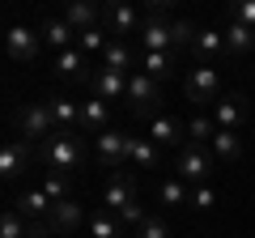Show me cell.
Wrapping results in <instances>:
<instances>
[{
    "label": "cell",
    "instance_id": "6da1fadb",
    "mask_svg": "<svg viewBox=\"0 0 255 238\" xmlns=\"http://www.w3.org/2000/svg\"><path fill=\"white\" fill-rule=\"evenodd\" d=\"M102 209H107L111 217H119L124 226H132V230H136L140 221L149 217V213H145V204H140L136 179H132V174H124V170L107 174V187H102Z\"/></svg>",
    "mask_w": 255,
    "mask_h": 238
},
{
    "label": "cell",
    "instance_id": "9c48e42d",
    "mask_svg": "<svg viewBox=\"0 0 255 238\" xmlns=\"http://www.w3.org/2000/svg\"><path fill=\"white\" fill-rule=\"evenodd\" d=\"M247 119H251V107H247V94H221L217 102H213V123H217L221 132H243Z\"/></svg>",
    "mask_w": 255,
    "mask_h": 238
},
{
    "label": "cell",
    "instance_id": "7402d4cb",
    "mask_svg": "<svg viewBox=\"0 0 255 238\" xmlns=\"http://www.w3.org/2000/svg\"><path fill=\"white\" fill-rule=\"evenodd\" d=\"M38 34H43V47H51L55 55L68 51V47H77V30L68 26L64 17H47L43 26H38Z\"/></svg>",
    "mask_w": 255,
    "mask_h": 238
},
{
    "label": "cell",
    "instance_id": "8992f818",
    "mask_svg": "<svg viewBox=\"0 0 255 238\" xmlns=\"http://www.w3.org/2000/svg\"><path fill=\"white\" fill-rule=\"evenodd\" d=\"M34 162H38V149L26 145V140L13 136V140H4V145H0V179H4V183H17V179H21Z\"/></svg>",
    "mask_w": 255,
    "mask_h": 238
},
{
    "label": "cell",
    "instance_id": "83f0119b",
    "mask_svg": "<svg viewBox=\"0 0 255 238\" xmlns=\"http://www.w3.org/2000/svg\"><path fill=\"white\" fill-rule=\"evenodd\" d=\"M226 51L230 55H255V38H251V26L230 17V30H226Z\"/></svg>",
    "mask_w": 255,
    "mask_h": 238
},
{
    "label": "cell",
    "instance_id": "5bb4252c",
    "mask_svg": "<svg viewBox=\"0 0 255 238\" xmlns=\"http://www.w3.org/2000/svg\"><path fill=\"white\" fill-rule=\"evenodd\" d=\"M149 140H153L157 149H183V140H187V128H183L174 115H153L149 119Z\"/></svg>",
    "mask_w": 255,
    "mask_h": 238
},
{
    "label": "cell",
    "instance_id": "4dcf8cb0",
    "mask_svg": "<svg viewBox=\"0 0 255 238\" xmlns=\"http://www.w3.org/2000/svg\"><path fill=\"white\" fill-rule=\"evenodd\" d=\"M47 192V200L60 204V200H73V179L68 174H43V183H38Z\"/></svg>",
    "mask_w": 255,
    "mask_h": 238
},
{
    "label": "cell",
    "instance_id": "30bf717a",
    "mask_svg": "<svg viewBox=\"0 0 255 238\" xmlns=\"http://www.w3.org/2000/svg\"><path fill=\"white\" fill-rule=\"evenodd\" d=\"M128 132H119V128H111V132H102V136H94V162L102 166V170H111L115 174L119 166L128 162Z\"/></svg>",
    "mask_w": 255,
    "mask_h": 238
},
{
    "label": "cell",
    "instance_id": "7c38bea8",
    "mask_svg": "<svg viewBox=\"0 0 255 238\" xmlns=\"http://www.w3.org/2000/svg\"><path fill=\"white\" fill-rule=\"evenodd\" d=\"M81 221H90V217H85V209H81L77 196H73V200L51 204V213H47V230H51V234H77Z\"/></svg>",
    "mask_w": 255,
    "mask_h": 238
},
{
    "label": "cell",
    "instance_id": "9a60e30c",
    "mask_svg": "<svg viewBox=\"0 0 255 238\" xmlns=\"http://www.w3.org/2000/svg\"><path fill=\"white\" fill-rule=\"evenodd\" d=\"M136 64V43H128V38H111L107 51L98 55V68H107V73H119V77H132L128 68Z\"/></svg>",
    "mask_w": 255,
    "mask_h": 238
},
{
    "label": "cell",
    "instance_id": "e575fe53",
    "mask_svg": "<svg viewBox=\"0 0 255 238\" xmlns=\"http://www.w3.org/2000/svg\"><path fill=\"white\" fill-rule=\"evenodd\" d=\"M170 34H174V55H179L183 47H187V51H191V43H196V34H200V30L191 26V21H183V17H174V26H170Z\"/></svg>",
    "mask_w": 255,
    "mask_h": 238
},
{
    "label": "cell",
    "instance_id": "f546056e",
    "mask_svg": "<svg viewBox=\"0 0 255 238\" xmlns=\"http://www.w3.org/2000/svg\"><path fill=\"white\" fill-rule=\"evenodd\" d=\"M90 238H124V221L119 217H111L107 209H98V213H90Z\"/></svg>",
    "mask_w": 255,
    "mask_h": 238
},
{
    "label": "cell",
    "instance_id": "ba28073f",
    "mask_svg": "<svg viewBox=\"0 0 255 238\" xmlns=\"http://www.w3.org/2000/svg\"><path fill=\"white\" fill-rule=\"evenodd\" d=\"M38 51H43V34L34 26H9L4 30V55L13 64H34Z\"/></svg>",
    "mask_w": 255,
    "mask_h": 238
},
{
    "label": "cell",
    "instance_id": "ac0fdd59",
    "mask_svg": "<svg viewBox=\"0 0 255 238\" xmlns=\"http://www.w3.org/2000/svg\"><path fill=\"white\" fill-rule=\"evenodd\" d=\"M170 26H174V21H145V26H140V34L132 38V43H136V51H174Z\"/></svg>",
    "mask_w": 255,
    "mask_h": 238
},
{
    "label": "cell",
    "instance_id": "7a4b0ae2",
    "mask_svg": "<svg viewBox=\"0 0 255 238\" xmlns=\"http://www.w3.org/2000/svg\"><path fill=\"white\" fill-rule=\"evenodd\" d=\"M85 157H90V149L81 145V136H68V132H55L38 149V162L47 166V174H68V179L85 166Z\"/></svg>",
    "mask_w": 255,
    "mask_h": 238
},
{
    "label": "cell",
    "instance_id": "836d02e7",
    "mask_svg": "<svg viewBox=\"0 0 255 238\" xmlns=\"http://www.w3.org/2000/svg\"><path fill=\"white\" fill-rule=\"evenodd\" d=\"M187 204H191L196 213H209V209H217V192H213V183H200V187H191Z\"/></svg>",
    "mask_w": 255,
    "mask_h": 238
},
{
    "label": "cell",
    "instance_id": "d6986e66",
    "mask_svg": "<svg viewBox=\"0 0 255 238\" xmlns=\"http://www.w3.org/2000/svg\"><path fill=\"white\" fill-rule=\"evenodd\" d=\"M55 77L60 81H90V55L81 51V47H68V51L55 55Z\"/></svg>",
    "mask_w": 255,
    "mask_h": 238
},
{
    "label": "cell",
    "instance_id": "d590c367",
    "mask_svg": "<svg viewBox=\"0 0 255 238\" xmlns=\"http://www.w3.org/2000/svg\"><path fill=\"white\" fill-rule=\"evenodd\" d=\"M132 238H170V226H166L162 217H153V213H149V217L132 230Z\"/></svg>",
    "mask_w": 255,
    "mask_h": 238
},
{
    "label": "cell",
    "instance_id": "d4e9b609",
    "mask_svg": "<svg viewBox=\"0 0 255 238\" xmlns=\"http://www.w3.org/2000/svg\"><path fill=\"white\" fill-rule=\"evenodd\" d=\"M128 162L140 166V170H153V166L162 162V149H157L149 136H132L128 140Z\"/></svg>",
    "mask_w": 255,
    "mask_h": 238
},
{
    "label": "cell",
    "instance_id": "52a82bcc",
    "mask_svg": "<svg viewBox=\"0 0 255 238\" xmlns=\"http://www.w3.org/2000/svg\"><path fill=\"white\" fill-rule=\"evenodd\" d=\"M183 94H187L196 107H213V102L221 98V77H217V68H204V64L187 68V77H183Z\"/></svg>",
    "mask_w": 255,
    "mask_h": 238
},
{
    "label": "cell",
    "instance_id": "3957f363",
    "mask_svg": "<svg viewBox=\"0 0 255 238\" xmlns=\"http://www.w3.org/2000/svg\"><path fill=\"white\" fill-rule=\"evenodd\" d=\"M13 132H17V140L43 149L47 140L55 136V123H51V111H47V98H43V102H26V107L13 111Z\"/></svg>",
    "mask_w": 255,
    "mask_h": 238
},
{
    "label": "cell",
    "instance_id": "8fae6325",
    "mask_svg": "<svg viewBox=\"0 0 255 238\" xmlns=\"http://www.w3.org/2000/svg\"><path fill=\"white\" fill-rule=\"evenodd\" d=\"M102 26H107L115 38H128V43H132V38L140 34V26H145V17H140L132 4L115 0V4H107V9H102Z\"/></svg>",
    "mask_w": 255,
    "mask_h": 238
},
{
    "label": "cell",
    "instance_id": "44dd1931",
    "mask_svg": "<svg viewBox=\"0 0 255 238\" xmlns=\"http://www.w3.org/2000/svg\"><path fill=\"white\" fill-rule=\"evenodd\" d=\"M68 26L77 30V34H85V30H94V26H102V9L98 4H90V0H68L64 4V13H60Z\"/></svg>",
    "mask_w": 255,
    "mask_h": 238
},
{
    "label": "cell",
    "instance_id": "277c9868",
    "mask_svg": "<svg viewBox=\"0 0 255 238\" xmlns=\"http://www.w3.org/2000/svg\"><path fill=\"white\" fill-rule=\"evenodd\" d=\"M213 174H217L213 149H204V145H183L179 149V157H174V179H183L187 187H200V183H209Z\"/></svg>",
    "mask_w": 255,
    "mask_h": 238
},
{
    "label": "cell",
    "instance_id": "4316f807",
    "mask_svg": "<svg viewBox=\"0 0 255 238\" xmlns=\"http://www.w3.org/2000/svg\"><path fill=\"white\" fill-rule=\"evenodd\" d=\"M187 196H191V187L183 179H162L157 183V204L162 209H187Z\"/></svg>",
    "mask_w": 255,
    "mask_h": 238
},
{
    "label": "cell",
    "instance_id": "5b68a950",
    "mask_svg": "<svg viewBox=\"0 0 255 238\" xmlns=\"http://www.w3.org/2000/svg\"><path fill=\"white\" fill-rule=\"evenodd\" d=\"M128 111L132 115H140V119H153V115H162V85L153 81V77H145V73H132L128 77Z\"/></svg>",
    "mask_w": 255,
    "mask_h": 238
},
{
    "label": "cell",
    "instance_id": "ab89813d",
    "mask_svg": "<svg viewBox=\"0 0 255 238\" xmlns=\"http://www.w3.org/2000/svg\"><path fill=\"white\" fill-rule=\"evenodd\" d=\"M251 38H255V30H251Z\"/></svg>",
    "mask_w": 255,
    "mask_h": 238
},
{
    "label": "cell",
    "instance_id": "2e32d148",
    "mask_svg": "<svg viewBox=\"0 0 255 238\" xmlns=\"http://www.w3.org/2000/svg\"><path fill=\"white\" fill-rule=\"evenodd\" d=\"M85 85H90V98H102V102H119V98H128V77L107 73V68H98V64H94V77H90Z\"/></svg>",
    "mask_w": 255,
    "mask_h": 238
},
{
    "label": "cell",
    "instance_id": "4fadbf2b",
    "mask_svg": "<svg viewBox=\"0 0 255 238\" xmlns=\"http://www.w3.org/2000/svg\"><path fill=\"white\" fill-rule=\"evenodd\" d=\"M136 73L153 77V81L162 85V81H170V77L179 73V55L174 51H136Z\"/></svg>",
    "mask_w": 255,
    "mask_h": 238
},
{
    "label": "cell",
    "instance_id": "1f68e13d",
    "mask_svg": "<svg viewBox=\"0 0 255 238\" xmlns=\"http://www.w3.org/2000/svg\"><path fill=\"white\" fill-rule=\"evenodd\" d=\"M111 38H115V34H111L107 26H94V30H85V34H77V47H81L85 55H102Z\"/></svg>",
    "mask_w": 255,
    "mask_h": 238
},
{
    "label": "cell",
    "instance_id": "8d00e7d4",
    "mask_svg": "<svg viewBox=\"0 0 255 238\" xmlns=\"http://www.w3.org/2000/svg\"><path fill=\"white\" fill-rule=\"evenodd\" d=\"M230 17H234V21H243V26H251V30H255V0H238L234 9H230Z\"/></svg>",
    "mask_w": 255,
    "mask_h": 238
},
{
    "label": "cell",
    "instance_id": "ffe728a7",
    "mask_svg": "<svg viewBox=\"0 0 255 238\" xmlns=\"http://www.w3.org/2000/svg\"><path fill=\"white\" fill-rule=\"evenodd\" d=\"M47 111H51L55 132L81 136V102H68V98H47Z\"/></svg>",
    "mask_w": 255,
    "mask_h": 238
},
{
    "label": "cell",
    "instance_id": "484cf974",
    "mask_svg": "<svg viewBox=\"0 0 255 238\" xmlns=\"http://www.w3.org/2000/svg\"><path fill=\"white\" fill-rule=\"evenodd\" d=\"M209 149H213V157H217V166H234L238 157H243V136H238V132H217Z\"/></svg>",
    "mask_w": 255,
    "mask_h": 238
},
{
    "label": "cell",
    "instance_id": "d6a6232c",
    "mask_svg": "<svg viewBox=\"0 0 255 238\" xmlns=\"http://www.w3.org/2000/svg\"><path fill=\"white\" fill-rule=\"evenodd\" d=\"M0 238H30V221L21 217L17 209H4V217H0Z\"/></svg>",
    "mask_w": 255,
    "mask_h": 238
},
{
    "label": "cell",
    "instance_id": "e0dca14e",
    "mask_svg": "<svg viewBox=\"0 0 255 238\" xmlns=\"http://www.w3.org/2000/svg\"><path fill=\"white\" fill-rule=\"evenodd\" d=\"M226 55V34L221 30H213V26H204L200 34H196V43H191V60L196 64H204V68H213Z\"/></svg>",
    "mask_w": 255,
    "mask_h": 238
},
{
    "label": "cell",
    "instance_id": "603a6c76",
    "mask_svg": "<svg viewBox=\"0 0 255 238\" xmlns=\"http://www.w3.org/2000/svg\"><path fill=\"white\" fill-rule=\"evenodd\" d=\"M81 132H85V136H102V132H111V102H102V98L81 102Z\"/></svg>",
    "mask_w": 255,
    "mask_h": 238
},
{
    "label": "cell",
    "instance_id": "cb8c5ba5",
    "mask_svg": "<svg viewBox=\"0 0 255 238\" xmlns=\"http://www.w3.org/2000/svg\"><path fill=\"white\" fill-rule=\"evenodd\" d=\"M13 209H17L26 221H47V213H51V200H47L43 187H26V192H17Z\"/></svg>",
    "mask_w": 255,
    "mask_h": 238
},
{
    "label": "cell",
    "instance_id": "f35d334b",
    "mask_svg": "<svg viewBox=\"0 0 255 238\" xmlns=\"http://www.w3.org/2000/svg\"><path fill=\"white\" fill-rule=\"evenodd\" d=\"M30 238H55V234L47 230V221H30Z\"/></svg>",
    "mask_w": 255,
    "mask_h": 238
},
{
    "label": "cell",
    "instance_id": "74e56055",
    "mask_svg": "<svg viewBox=\"0 0 255 238\" xmlns=\"http://www.w3.org/2000/svg\"><path fill=\"white\" fill-rule=\"evenodd\" d=\"M145 21H170V0H149L145 4Z\"/></svg>",
    "mask_w": 255,
    "mask_h": 238
},
{
    "label": "cell",
    "instance_id": "f1b7e54d",
    "mask_svg": "<svg viewBox=\"0 0 255 238\" xmlns=\"http://www.w3.org/2000/svg\"><path fill=\"white\" fill-rule=\"evenodd\" d=\"M217 132H221V128L213 123V115H200V111H196V115L187 119V145H204V149H209Z\"/></svg>",
    "mask_w": 255,
    "mask_h": 238
}]
</instances>
